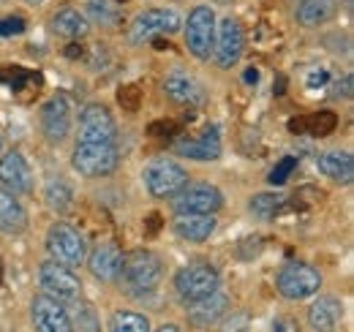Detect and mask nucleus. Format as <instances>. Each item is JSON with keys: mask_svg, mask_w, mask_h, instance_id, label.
I'll use <instances>...</instances> for the list:
<instances>
[{"mask_svg": "<svg viewBox=\"0 0 354 332\" xmlns=\"http://www.w3.org/2000/svg\"><path fill=\"white\" fill-rule=\"evenodd\" d=\"M335 125H338V118L333 112H327V109L306 118V131H310L313 136H327V133L335 131Z\"/></svg>", "mask_w": 354, "mask_h": 332, "instance_id": "31", "label": "nucleus"}, {"mask_svg": "<svg viewBox=\"0 0 354 332\" xmlns=\"http://www.w3.org/2000/svg\"><path fill=\"white\" fill-rule=\"evenodd\" d=\"M0 150H3V139H0Z\"/></svg>", "mask_w": 354, "mask_h": 332, "instance_id": "47", "label": "nucleus"}, {"mask_svg": "<svg viewBox=\"0 0 354 332\" xmlns=\"http://www.w3.org/2000/svg\"><path fill=\"white\" fill-rule=\"evenodd\" d=\"M335 14V0H303L297 6V22L306 28H319Z\"/></svg>", "mask_w": 354, "mask_h": 332, "instance_id": "25", "label": "nucleus"}, {"mask_svg": "<svg viewBox=\"0 0 354 332\" xmlns=\"http://www.w3.org/2000/svg\"><path fill=\"white\" fill-rule=\"evenodd\" d=\"M0 188H6L8 194H30L33 191V174L30 166L22 158V153L11 150L6 156H0Z\"/></svg>", "mask_w": 354, "mask_h": 332, "instance_id": "14", "label": "nucleus"}, {"mask_svg": "<svg viewBox=\"0 0 354 332\" xmlns=\"http://www.w3.org/2000/svg\"><path fill=\"white\" fill-rule=\"evenodd\" d=\"M39 286L44 289V294L55 297V299H77L80 289H82L74 270L55 261V259H49L39 267Z\"/></svg>", "mask_w": 354, "mask_h": 332, "instance_id": "9", "label": "nucleus"}, {"mask_svg": "<svg viewBox=\"0 0 354 332\" xmlns=\"http://www.w3.org/2000/svg\"><path fill=\"white\" fill-rule=\"evenodd\" d=\"M118 101H120L123 109L136 112V109L142 107V90H139L136 84H123V87L118 90Z\"/></svg>", "mask_w": 354, "mask_h": 332, "instance_id": "33", "label": "nucleus"}, {"mask_svg": "<svg viewBox=\"0 0 354 332\" xmlns=\"http://www.w3.org/2000/svg\"><path fill=\"white\" fill-rule=\"evenodd\" d=\"M248 324H251L248 313H232V319H226L218 332H248Z\"/></svg>", "mask_w": 354, "mask_h": 332, "instance_id": "35", "label": "nucleus"}, {"mask_svg": "<svg viewBox=\"0 0 354 332\" xmlns=\"http://www.w3.org/2000/svg\"><path fill=\"white\" fill-rule=\"evenodd\" d=\"M243 44H245V36H243V28L237 19L226 17L221 22H216V44H213V55H216V63L218 68H232L240 55H243Z\"/></svg>", "mask_w": 354, "mask_h": 332, "instance_id": "12", "label": "nucleus"}, {"mask_svg": "<svg viewBox=\"0 0 354 332\" xmlns=\"http://www.w3.org/2000/svg\"><path fill=\"white\" fill-rule=\"evenodd\" d=\"M88 19L104 28H115L123 19V11L118 0H88Z\"/></svg>", "mask_w": 354, "mask_h": 332, "instance_id": "26", "label": "nucleus"}, {"mask_svg": "<svg viewBox=\"0 0 354 332\" xmlns=\"http://www.w3.org/2000/svg\"><path fill=\"white\" fill-rule=\"evenodd\" d=\"M66 55H68V57H80V55H82V44H71V46L66 49Z\"/></svg>", "mask_w": 354, "mask_h": 332, "instance_id": "44", "label": "nucleus"}, {"mask_svg": "<svg viewBox=\"0 0 354 332\" xmlns=\"http://www.w3.org/2000/svg\"><path fill=\"white\" fill-rule=\"evenodd\" d=\"M164 90L167 95L177 101V104H188V107H196L205 101V90L196 80H191L188 74H169L164 80Z\"/></svg>", "mask_w": 354, "mask_h": 332, "instance_id": "21", "label": "nucleus"}, {"mask_svg": "<svg viewBox=\"0 0 354 332\" xmlns=\"http://www.w3.org/2000/svg\"><path fill=\"white\" fill-rule=\"evenodd\" d=\"M41 131L49 142H63L68 136V128H71V112H68V104L63 98H49L44 107H41Z\"/></svg>", "mask_w": 354, "mask_h": 332, "instance_id": "15", "label": "nucleus"}, {"mask_svg": "<svg viewBox=\"0 0 354 332\" xmlns=\"http://www.w3.org/2000/svg\"><path fill=\"white\" fill-rule=\"evenodd\" d=\"M71 164L85 177H106L118 169L120 156H118V147L106 142H77Z\"/></svg>", "mask_w": 354, "mask_h": 332, "instance_id": "3", "label": "nucleus"}, {"mask_svg": "<svg viewBox=\"0 0 354 332\" xmlns=\"http://www.w3.org/2000/svg\"><path fill=\"white\" fill-rule=\"evenodd\" d=\"M115 120L106 107L90 104L80 115V142H106L115 145Z\"/></svg>", "mask_w": 354, "mask_h": 332, "instance_id": "13", "label": "nucleus"}, {"mask_svg": "<svg viewBox=\"0 0 354 332\" xmlns=\"http://www.w3.org/2000/svg\"><path fill=\"white\" fill-rule=\"evenodd\" d=\"M327 84V71H313L308 77V87H322Z\"/></svg>", "mask_w": 354, "mask_h": 332, "instance_id": "40", "label": "nucleus"}, {"mask_svg": "<svg viewBox=\"0 0 354 332\" xmlns=\"http://www.w3.org/2000/svg\"><path fill=\"white\" fill-rule=\"evenodd\" d=\"M109 332H150V322L136 311H118L109 319Z\"/></svg>", "mask_w": 354, "mask_h": 332, "instance_id": "28", "label": "nucleus"}, {"mask_svg": "<svg viewBox=\"0 0 354 332\" xmlns=\"http://www.w3.org/2000/svg\"><path fill=\"white\" fill-rule=\"evenodd\" d=\"M142 177H145L147 194L156 196V199L177 196L188 185V172L177 164V161H172V158H156V161H150V164L145 166Z\"/></svg>", "mask_w": 354, "mask_h": 332, "instance_id": "2", "label": "nucleus"}, {"mask_svg": "<svg viewBox=\"0 0 354 332\" xmlns=\"http://www.w3.org/2000/svg\"><path fill=\"white\" fill-rule=\"evenodd\" d=\"M175 131V123H153L150 125V133L156 136H164V133H172Z\"/></svg>", "mask_w": 354, "mask_h": 332, "instance_id": "39", "label": "nucleus"}, {"mask_svg": "<svg viewBox=\"0 0 354 332\" xmlns=\"http://www.w3.org/2000/svg\"><path fill=\"white\" fill-rule=\"evenodd\" d=\"M88 267L93 278H98L101 284H115L120 278V267H123V253L115 246H98L90 253Z\"/></svg>", "mask_w": 354, "mask_h": 332, "instance_id": "18", "label": "nucleus"}, {"mask_svg": "<svg viewBox=\"0 0 354 332\" xmlns=\"http://www.w3.org/2000/svg\"><path fill=\"white\" fill-rule=\"evenodd\" d=\"M180 28V17L172 8H150L142 11L139 17H133L131 28H129V42L145 44L161 33H175Z\"/></svg>", "mask_w": 354, "mask_h": 332, "instance_id": "8", "label": "nucleus"}, {"mask_svg": "<svg viewBox=\"0 0 354 332\" xmlns=\"http://www.w3.org/2000/svg\"><path fill=\"white\" fill-rule=\"evenodd\" d=\"M218 284H221V278H218L216 267H210L205 261H194L175 275V291L183 302H196V299L218 291Z\"/></svg>", "mask_w": 354, "mask_h": 332, "instance_id": "4", "label": "nucleus"}, {"mask_svg": "<svg viewBox=\"0 0 354 332\" xmlns=\"http://www.w3.org/2000/svg\"><path fill=\"white\" fill-rule=\"evenodd\" d=\"M289 131H292V133H306V118H295V120H289Z\"/></svg>", "mask_w": 354, "mask_h": 332, "instance_id": "41", "label": "nucleus"}, {"mask_svg": "<svg viewBox=\"0 0 354 332\" xmlns=\"http://www.w3.org/2000/svg\"><path fill=\"white\" fill-rule=\"evenodd\" d=\"M175 153L191 161H216L221 156V136L218 128H207L199 139H183L175 142Z\"/></svg>", "mask_w": 354, "mask_h": 332, "instance_id": "16", "label": "nucleus"}, {"mask_svg": "<svg viewBox=\"0 0 354 332\" xmlns=\"http://www.w3.org/2000/svg\"><path fill=\"white\" fill-rule=\"evenodd\" d=\"M344 316V305L335 297H319L308 308V322L316 332H333Z\"/></svg>", "mask_w": 354, "mask_h": 332, "instance_id": "20", "label": "nucleus"}, {"mask_svg": "<svg viewBox=\"0 0 354 332\" xmlns=\"http://www.w3.org/2000/svg\"><path fill=\"white\" fill-rule=\"evenodd\" d=\"M278 291L286 299H306L310 294H316L322 286V275L316 267H310L306 261H289L281 267L278 278H275Z\"/></svg>", "mask_w": 354, "mask_h": 332, "instance_id": "6", "label": "nucleus"}, {"mask_svg": "<svg viewBox=\"0 0 354 332\" xmlns=\"http://www.w3.org/2000/svg\"><path fill=\"white\" fill-rule=\"evenodd\" d=\"M46 205L57 212H63L71 205V188L66 180H49L46 183Z\"/></svg>", "mask_w": 354, "mask_h": 332, "instance_id": "30", "label": "nucleus"}, {"mask_svg": "<svg viewBox=\"0 0 354 332\" xmlns=\"http://www.w3.org/2000/svg\"><path fill=\"white\" fill-rule=\"evenodd\" d=\"M71 319V332H98V319L90 302H74V308L68 311Z\"/></svg>", "mask_w": 354, "mask_h": 332, "instance_id": "29", "label": "nucleus"}, {"mask_svg": "<svg viewBox=\"0 0 354 332\" xmlns=\"http://www.w3.org/2000/svg\"><path fill=\"white\" fill-rule=\"evenodd\" d=\"M316 166L322 174H327L333 183H352L354 177V158L352 153H341V150H330V153H322L316 158Z\"/></svg>", "mask_w": 354, "mask_h": 332, "instance_id": "22", "label": "nucleus"}, {"mask_svg": "<svg viewBox=\"0 0 354 332\" xmlns=\"http://www.w3.org/2000/svg\"><path fill=\"white\" fill-rule=\"evenodd\" d=\"M216 14L213 8L207 6H196L191 14H188V22H185V44L191 49L194 57L199 60H207L213 55V44H216Z\"/></svg>", "mask_w": 354, "mask_h": 332, "instance_id": "7", "label": "nucleus"}, {"mask_svg": "<svg viewBox=\"0 0 354 332\" xmlns=\"http://www.w3.org/2000/svg\"><path fill=\"white\" fill-rule=\"evenodd\" d=\"M245 82L248 84L259 82V71H257V68H248V71H245Z\"/></svg>", "mask_w": 354, "mask_h": 332, "instance_id": "43", "label": "nucleus"}, {"mask_svg": "<svg viewBox=\"0 0 354 332\" xmlns=\"http://www.w3.org/2000/svg\"><path fill=\"white\" fill-rule=\"evenodd\" d=\"M229 311V297L221 291H213L196 302H188V322L196 327H210Z\"/></svg>", "mask_w": 354, "mask_h": 332, "instance_id": "17", "label": "nucleus"}, {"mask_svg": "<svg viewBox=\"0 0 354 332\" xmlns=\"http://www.w3.org/2000/svg\"><path fill=\"white\" fill-rule=\"evenodd\" d=\"M295 166H297V158L295 156H283L278 164L272 166V172H270V185H283L286 180H289V174L295 172Z\"/></svg>", "mask_w": 354, "mask_h": 332, "instance_id": "32", "label": "nucleus"}, {"mask_svg": "<svg viewBox=\"0 0 354 332\" xmlns=\"http://www.w3.org/2000/svg\"><path fill=\"white\" fill-rule=\"evenodd\" d=\"M223 205V194L210 185V183H196V185H185L175 196L177 212H194V215H213Z\"/></svg>", "mask_w": 354, "mask_h": 332, "instance_id": "10", "label": "nucleus"}, {"mask_svg": "<svg viewBox=\"0 0 354 332\" xmlns=\"http://www.w3.org/2000/svg\"><path fill=\"white\" fill-rule=\"evenodd\" d=\"M52 30H55L57 36H66V39H82V36H88L90 22L82 11H77V8H63V11H57V14L52 17Z\"/></svg>", "mask_w": 354, "mask_h": 332, "instance_id": "24", "label": "nucleus"}, {"mask_svg": "<svg viewBox=\"0 0 354 332\" xmlns=\"http://www.w3.org/2000/svg\"><path fill=\"white\" fill-rule=\"evenodd\" d=\"M158 226H161V215H158V212H153V215L147 218V232L153 234V232H158Z\"/></svg>", "mask_w": 354, "mask_h": 332, "instance_id": "42", "label": "nucleus"}, {"mask_svg": "<svg viewBox=\"0 0 354 332\" xmlns=\"http://www.w3.org/2000/svg\"><path fill=\"white\" fill-rule=\"evenodd\" d=\"M28 226V215L19 205V199L14 194H8L6 188H0V229L8 234H19Z\"/></svg>", "mask_w": 354, "mask_h": 332, "instance_id": "23", "label": "nucleus"}, {"mask_svg": "<svg viewBox=\"0 0 354 332\" xmlns=\"http://www.w3.org/2000/svg\"><path fill=\"white\" fill-rule=\"evenodd\" d=\"M175 234L185 243H205L216 232V218L213 215H194V212H177L172 223Z\"/></svg>", "mask_w": 354, "mask_h": 332, "instance_id": "19", "label": "nucleus"}, {"mask_svg": "<svg viewBox=\"0 0 354 332\" xmlns=\"http://www.w3.org/2000/svg\"><path fill=\"white\" fill-rule=\"evenodd\" d=\"M46 248H49L55 261H60V264H66V267H71V270L80 267V264L85 261V256H88L85 237H82L74 226H68V223H63V221L49 229V234H46Z\"/></svg>", "mask_w": 354, "mask_h": 332, "instance_id": "5", "label": "nucleus"}, {"mask_svg": "<svg viewBox=\"0 0 354 332\" xmlns=\"http://www.w3.org/2000/svg\"><path fill=\"white\" fill-rule=\"evenodd\" d=\"M25 3H33L36 6V3H44V0H25Z\"/></svg>", "mask_w": 354, "mask_h": 332, "instance_id": "46", "label": "nucleus"}, {"mask_svg": "<svg viewBox=\"0 0 354 332\" xmlns=\"http://www.w3.org/2000/svg\"><path fill=\"white\" fill-rule=\"evenodd\" d=\"M25 80H28V71H22V68H17V66L0 68V82H6L8 87H14V90H19Z\"/></svg>", "mask_w": 354, "mask_h": 332, "instance_id": "34", "label": "nucleus"}, {"mask_svg": "<svg viewBox=\"0 0 354 332\" xmlns=\"http://www.w3.org/2000/svg\"><path fill=\"white\" fill-rule=\"evenodd\" d=\"M283 208H286V196H281V194H257V196L248 202V210H251L254 218H259V221L275 218Z\"/></svg>", "mask_w": 354, "mask_h": 332, "instance_id": "27", "label": "nucleus"}, {"mask_svg": "<svg viewBox=\"0 0 354 332\" xmlns=\"http://www.w3.org/2000/svg\"><path fill=\"white\" fill-rule=\"evenodd\" d=\"M30 319L36 332H71V319H68V308L49 297V294H39L33 297L30 305Z\"/></svg>", "mask_w": 354, "mask_h": 332, "instance_id": "11", "label": "nucleus"}, {"mask_svg": "<svg viewBox=\"0 0 354 332\" xmlns=\"http://www.w3.org/2000/svg\"><path fill=\"white\" fill-rule=\"evenodd\" d=\"M25 30V19L22 17H6L0 19V36H17Z\"/></svg>", "mask_w": 354, "mask_h": 332, "instance_id": "36", "label": "nucleus"}, {"mask_svg": "<svg viewBox=\"0 0 354 332\" xmlns=\"http://www.w3.org/2000/svg\"><path fill=\"white\" fill-rule=\"evenodd\" d=\"M270 332H300V324L292 319V316H278L272 322V330Z\"/></svg>", "mask_w": 354, "mask_h": 332, "instance_id": "37", "label": "nucleus"}, {"mask_svg": "<svg viewBox=\"0 0 354 332\" xmlns=\"http://www.w3.org/2000/svg\"><path fill=\"white\" fill-rule=\"evenodd\" d=\"M156 332H180V327H175V324H164V327H158Z\"/></svg>", "mask_w": 354, "mask_h": 332, "instance_id": "45", "label": "nucleus"}, {"mask_svg": "<svg viewBox=\"0 0 354 332\" xmlns=\"http://www.w3.org/2000/svg\"><path fill=\"white\" fill-rule=\"evenodd\" d=\"M352 74H346V77H344V82H335V87H338V90H333V95H335V98H338V95H344V98H349V95H352Z\"/></svg>", "mask_w": 354, "mask_h": 332, "instance_id": "38", "label": "nucleus"}, {"mask_svg": "<svg viewBox=\"0 0 354 332\" xmlns=\"http://www.w3.org/2000/svg\"><path fill=\"white\" fill-rule=\"evenodd\" d=\"M120 275H123V284L129 289L136 291V294H145V291H153L161 284L164 267H161L156 253H150V250H131L123 259Z\"/></svg>", "mask_w": 354, "mask_h": 332, "instance_id": "1", "label": "nucleus"}]
</instances>
